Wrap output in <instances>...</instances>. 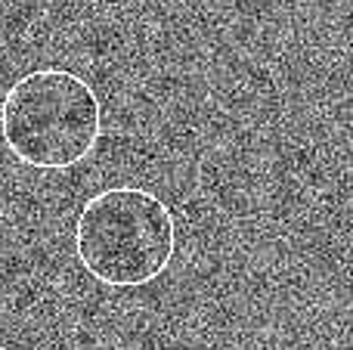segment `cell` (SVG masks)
<instances>
[{
  "mask_svg": "<svg viewBox=\"0 0 353 350\" xmlns=\"http://www.w3.org/2000/svg\"><path fill=\"white\" fill-rule=\"evenodd\" d=\"M174 214L155 192L112 186L81 208L74 223L78 264L109 289H143L171 267Z\"/></svg>",
  "mask_w": 353,
  "mask_h": 350,
  "instance_id": "7a4b0ae2",
  "label": "cell"
},
{
  "mask_svg": "<svg viewBox=\"0 0 353 350\" xmlns=\"http://www.w3.org/2000/svg\"><path fill=\"white\" fill-rule=\"evenodd\" d=\"M103 105L81 74L65 68L28 72L0 99V136L22 165L68 171L97 149Z\"/></svg>",
  "mask_w": 353,
  "mask_h": 350,
  "instance_id": "6da1fadb",
  "label": "cell"
}]
</instances>
